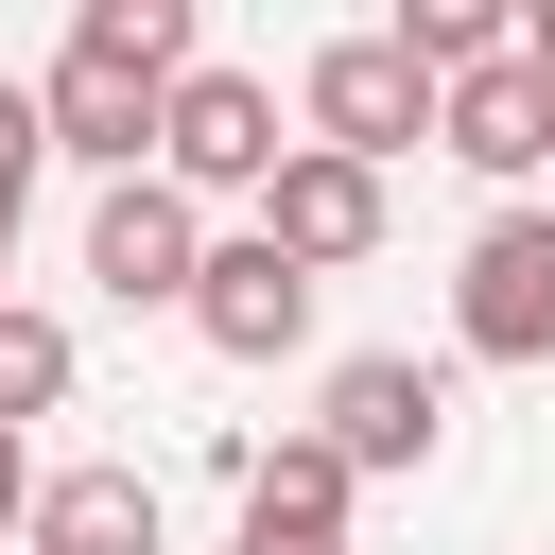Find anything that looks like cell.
Returning a JSON list of instances; mask_svg holds the SVG:
<instances>
[{
	"label": "cell",
	"instance_id": "obj_4",
	"mask_svg": "<svg viewBox=\"0 0 555 555\" xmlns=\"http://www.w3.org/2000/svg\"><path fill=\"white\" fill-rule=\"evenodd\" d=\"M87 278H104L121 312H191V295H208V208H191L173 173H121V191L87 208Z\"/></svg>",
	"mask_w": 555,
	"mask_h": 555
},
{
	"label": "cell",
	"instance_id": "obj_12",
	"mask_svg": "<svg viewBox=\"0 0 555 555\" xmlns=\"http://www.w3.org/2000/svg\"><path fill=\"white\" fill-rule=\"evenodd\" d=\"M69 35H87V52H139L156 87H191V69H208V52H191V0H87Z\"/></svg>",
	"mask_w": 555,
	"mask_h": 555
},
{
	"label": "cell",
	"instance_id": "obj_17",
	"mask_svg": "<svg viewBox=\"0 0 555 555\" xmlns=\"http://www.w3.org/2000/svg\"><path fill=\"white\" fill-rule=\"evenodd\" d=\"M0 260H17V243H0Z\"/></svg>",
	"mask_w": 555,
	"mask_h": 555
},
{
	"label": "cell",
	"instance_id": "obj_9",
	"mask_svg": "<svg viewBox=\"0 0 555 555\" xmlns=\"http://www.w3.org/2000/svg\"><path fill=\"white\" fill-rule=\"evenodd\" d=\"M243 555H347V451L330 434L243 451Z\"/></svg>",
	"mask_w": 555,
	"mask_h": 555
},
{
	"label": "cell",
	"instance_id": "obj_10",
	"mask_svg": "<svg viewBox=\"0 0 555 555\" xmlns=\"http://www.w3.org/2000/svg\"><path fill=\"white\" fill-rule=\"evenodd\" d=\"M434 139H451V156H468V173H503V191H520V173H538V156H555V87H538V69H520V52H503V69H468V87H451V104H434Z\"/></svg>",
	"mask_w": 555,
	"mask_h": 555
},
{
	"label": "cell",
	"instance_id": "obj_1",
	"mask_svg": "<svg viewBox=\"0 0 555 555\" xmlns=\"http://www.w3.org/2000/svg\"><path fill=\"white\" fill-rule=\"evenodd\" d=\"M434 104H451V87H434L399 35H330V52H312V87H295L312 156H364V173H382V156H416V139H434Z\"/></svg>",
	"mask_w": 555,
	"mask_h": 555
},
{
	"label": "cell",
	"instance_id": "obj_14",
	"mask_svg": "<svg viewBox=\"0 0 555 555\" xmlns=\"http://www.w3.org/2000/svg\"><path fill=\"white\" fill-rule=\"evenodd\" d=\"M35 173H52V104L0 69V243H17V208H35Z\"/></svg>",
	"mask_w": 555,
	"mask_h": 555
},
{
	"label": "cell",
	"instance_id": "obj_8",
	"mask_svg": "<svg viewBox=\"0 0 555 555\" xmlns=\"http://www.w3.org/2000/svg\"><path fill=\"white\" fill-rule=\"evenodd\" d=\"M191 330H208L225 364H278V347H312V278H295L260 225H225V243H208V295H191Z\"/></svg>",
	"mask_w": 555,
	"mask_h": 555
},
{
	"label": "cell",
	"instance_id": "obj_16",
	"mask_svg": "<svg viewBox=\"0 0 555 555\" xmlns=\"http://www.w3.org/2000/svg\"><path fill=\"white\" fill-rule=\"evenodd\" d=\"M520 69H538V87H555V0H538V17H520Z\"/></svg>",
	"mask_w": 555,
	"mask_h": 555
},
{
	"label": "cell",
	"instance_id": "obj_11",
	"mask_svg": "<svg viewBox=\"0 0 555 555\" xmlns=\"http://www.w3.org/2000/svg\"><path fill=\"white\" fill-rule=\"evenodd\" d=\"M35 555H173V503L139 468H52L35 486Z\"/></svg>",
	"mask_w": 555,
	"mask_h": 555
},
{
	"label": "cell",
	"instance_id": "obj_13",
	"mask_svg": "<svg viewBox=\"0 0 555 555\" xmlns=\"http://www.w3.org/2000/svg\"><path fill=\"white\" fill-rule=\"evenodd\" d=\"M52 399H69V330L0 295V434H17V416H52Z\"/></svg>",
	"mask_w": 555,
	"mask_h": 555
},
{
	"label": "cell",
	"instance_id": "obj_5",
	"mask_svg": "<svg viewBox=\"0 0 555 555\" xmlns=\"http://www.w3.org/2000/svg\"><path fill=\"white\" fill-rule=\"evenodd\" d=\"M35 104H52V156H87L104 191H121V173H156V121H173V87H156L139 52H87V35H69Z\"/></svg>",
	"mask_w": 555,
	"mask_h": 555
},
{
	"label": "cell",
	"instance_id": "obj_15",
	"mask_svg": "<svg viewBox=\"0 0 555 555\" xmlns=\"http://www.w3.org/2000/svg\"><path fill=\"white\" fill-rule=\"evenodd\" d=\"M0 538H35V451L0 434Z\"/></svg>",
	"mask_w": 555,
	"mask_h": 555
},
{
	"label": "cell",
	"instance_id": "obj_6",
	"mask_svg": "<svg viewBox=\"0 0 555 555\" xmlns=\"http://www.w3.org/2000/svg\"><path fill=\"white\" fill-rule=\"evenodd\" d=\"M260 243L295 260V278H347V260H382V173L364 156H278V191H260Z\"/></svg>",
	"mask_w": 555,
	"mask_h": 555
},
{
	"label": "cell",
	"instance_id": "obj_3",
	"mask_svg": "<svg viewBox=\"0 0 555 555\" xmlns=\"http://www.w3.org/2000/svg\"><path fill=\"white\" fill-rule=\"evenodd\" d=\"M278 156H295V139H278V87H260V69H191V87H173V121H156V173H173L191 208H208V191H243V208H260V191H278Z\"/></svg>",
	"mask_w": 555,
	"mask_h": 555
},
{
	"label": "cell",
	"instance_id": "obj_2",
	"mask_svg": "<svg viewBox=\"0 0 555 555\" xmlns=\"http://www.w3.org/2000/svg\"><path fill=\"white\" fill-rule=\"evenodd\" d=\"M451 330L486 364H555V208H486L451 260Z\"/></svg>",
	"mask_w": 555,
	"mask_h": 555
},
{
	"label": "cell",
	"instance_id": "obj_7",
	"mask_svg": "<svg viewBox=\"0 0 555 555\" xmlns=\"http://www.w3.org/2000/svg\"><path fill=\"white\" fill-rule=\"evenodd\" d=\"M312 434L347 451V486H364V468H434L451 382H434V364H399V347H364V364H330V416H312Z\"/></svg>",
	"mask_w": 555,
	"mask_h": 555
}]
</instances>
